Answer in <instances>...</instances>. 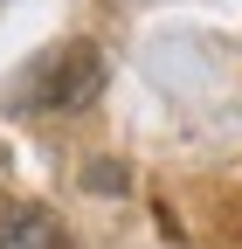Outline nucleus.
I'll return each instance as SVG.
<instances>
[{"mask_svg": "<svg viewBox=\"0 0 242 249\" xmlns=\"http://www.w3.org/2000/svg\"><path fill=\"white\" fill-rule=\"evenodd\" d=\"M97 90H104V55L90 49V42L49 49L35 70L21 76L28 111H83V104H97Z\"/></svg>", "mask_w": 242, "mask_h": 249, "instance_id": "obj_1", "label": "nucleus"}, {"mask_svg": "<svg viewBox=\"0 0 242 249\" xmlns=\"http://www.w3.org/2000/svg\"><path fill=\"white\" fill-rule=\"evenodd\" d=\"M0 249H63V229L42 208L14 201V208H0Z\"/></svg>", "mask_w": 242, "mask_h": 249, "instance_id": "obj_2", "label": "nucleus"}]
</instances>
